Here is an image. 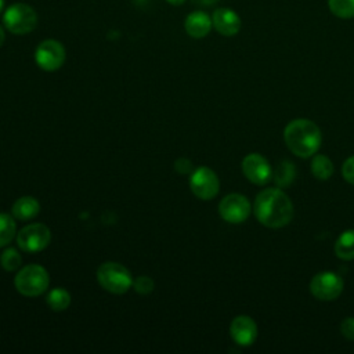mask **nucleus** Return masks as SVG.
<instances>
[{
  "instance_id": "nucleus-1",
  "label": "nucleus",
  "mask_w": 354,
  "mask_h": 354,
  "mask_svg": "<svg viewBox=\"0 0 354 354\" xmlns=\"http://www.w3.org/2000/svg\"><path fill=\"white\" fill-rule=\"evenodd\" d=\"M254 216L257 221L268 228H281L290 223L293 205L289 196L279 188H266L254 199Z\"/></svg>"
},
{
  "instance_id": "nucleus-2",
  "label": "nucleus",
  "mask_w": 354,
  "mask_h": 354,
  "mask_svg": "<svg viewBox=\"0 0 354 354\" xmlns=\"http://www.w3.org/2000/svg\"><path fill=\"white\" fill-rule=\"evenodd\" d=\"M283 140L292 153L299 158H310L319 149L322 136L313 120L295 119L286 124Z\"/></svg>"
},
{
  "instance_id": "nucleus-3",
  "label": "nucleus",
  "mask_w": 354,
  "mask_h": 354,
  "mask_svg": "<svg viewBox=\"0 0 354 354\" xmlns=\"http://www.w3.org/2000/svg\"><path fill=\"white\" fill-rule=\"evenodd\" d=\"M98 283L108 292L115 295H123L133 286V278L130 271L113 261L102 263L97 270Z\"/></svg>"
},
{
  "instance_id": "nucleus-4",
  "label": "nucleus",
  "mask_w": 354,
  "mask_h": 354,
  "mask_svg": "<svg viewBox=\"0 0 354 354\" xmlns=\"http://www.w3.org/2000/svg\"><path fill=\"white\" fill-rule=\"evenodd\" d=\"M48 283H50V277L47 271L39 264L25 266L17 272V277L14 279L15 289L21 295L29 296V297H35L46 292V289L48 288Z\"/></svg>"
},
{
  "instance_id": "nucleus-5",
  "label": "nucleus",
  "mask_w": 354,
  "mask_h": 354,
  "mask_svg": "<svg viewBox=\"0 0 354 354\" xmlns=\"http://www.w3.org/2000/svg\"><path fill=\"white\" fill-rule=\"evenodd\" d=\"M3 24L11 33L25 35L36 28L37 14L30 6L15 3L6 10L3 15Z\"/></svg>"
},
{
  "instance_id": "nucleus-6",
  "label": "nucleus",
  "mask_w": 354,
  "mask_h": 354,
  "mask_svg": "<svg viewBox=\"0 0 354 354\" xmlns=\"http://www.w3.org/2000/svg\"><path fill=\"white\" fill-rule=\"evenodd\" d=\"M344 282L342 277L332 271H322L313 277L310 282V292L318 300L330 301L340 296Z\"/></svg>"
},
{
  "instance_id": "nucleus-7",
  "label": "nucleus",
  "mask_w": 354,
  "mask_h": 354,
  "mask_svg": "<svg viewBox=\"0 0 354 354\" xmlns=\"http://www.w3.org/2000/svg\"><path fill=\"white\" fill-rule=\"evenodd\" d=\"M51 241V232L47 225L40 223L28 224L17 234V243L24 252L35 253L46 249Z\"/></svg>"
},
{
  "instance_id": "nucleus-8",
  "label": "nucleus",
  "mask_w": 354,
  "mask_h": 354,
  "mask_svg": "<svg viewBox=\"0 0 354 354\" xmlns=\"http://www.w3.org/2000/svg\"><path fill=\"white\" fill-rule=\"evenodd\" d=\"M189 187L195 196L203 201H209L217 195L220 181L217 174L212 169L201 166L192 171L189 178Z\"/></svg>"
},
{
  "instance_id": "nucleus-9",
  "label": "nucleus",
  "mask_w": 354,
  "mask_h": 354,
  "mask_svg": "<svg viewBox=\"0 0 354 354\" xmlns=\"http://www.w3.org/2000/svg\"><path fill=\"white\" fill-rule=\"evenodd\" d=\"M252 206L249 199L241 194L225 195L218 203V213L223 220L232 224L243 223L250 214Z\"/></svg>"
},
{
  "instance_id": "nucleus-10",
  "label": "nucleus",
  "mask_w": 354,
  "mask_h": 354,
  "mask_svg": "<svg viewBox=\"0 0 354 354\" xmlns=\"http://www.w3.org/2000/svg\"><path fill=\"white\" fill-rule=\"evenodd\" d=\"M35 61L43 71H57L65 61V48L57 40H44L37 46L35 51Z\"/></svg>"
},
{
  "instance_id": "nucleus-11",
  "label": "nucleus",
  "mask_w": 354,
  "mask_h": 354,
  "mask_svg": "<svg viewBox=\"0 0 354 354\" xmlns=\"http://www.w3.org/2000/svg\"><path fill=\"white\" fill-rule=\"evenodd\" d=\"M242 171L245 177L256 185H264L272 177V170L268 160L263 155L256 152L249 153L243 158Z\"/></svg>"
},
{
  "instance_id": "nucleus-12",
  "label": "nucleus",
  "mask_w": 354,
  "mask_h": 354,
  "mask_svg": "<svg viewBox=\"0 0 354 354\" xmlns=\"http://www.w3.org/2000/svg\"><path fill=\"white\" fill-rule=\"evenodd\" d=\"M230 335L239 346H250L257 337V325L248 315H238L231 321Z\"/></svg>"
},
{
  "instance_id": "nucleus-13",
  "label": "nucleus",
  "mask_w": 354,
  "mask_h": 354,
  "mask_svg": "<svg viewBox=\"0 0 354 354\" xmlns=\"http://www.w3.org/2000/svg\"><path fill=\"white\" fill-rule=\"evenodd\" d=\"M213 26L223 36H234L241 29V18L230 8H217L212 17Z\"/></svg>"
},
{
  "instance_id": "nucleus-14",
  "label": "nucleus",
  "mask_w": 354,
  "mask_h": 354,
  "mask_svg": "<svg viewBox=\"0 0 354 354\" xmlns=\"http://www.w3.org/2000/svg\"><path fill=\"white\" fill-rule=\"evenodd\" d=\"M212 19L210 17L203 11H194L191 12L185 19V30L187 33L194 39H202L205 37L210 29H212Z\"/></svg>"
},
{
  "instance_id": "nucleus-15",
  "label": "nucleus",
  "mask_w": 354,
  "mask_h": 354,
  "mask_svg": "<svg viewBox=\"0 0 354 354\" xmlns=\"http://www.w3.org/2000/svg\"><path fill=\"white\" fill-rule=\"evenodd\" d=\"M40 212V205L33 196H22L12 205L11 213L18 220H30Z\"/></svg>"
},
{
  "instance_id": "nucleus-16",
  "label": "nucleus",
  "mask_w": 354,
  "mask_h": 354,
  "mask_svg": "<svg viewBox=\"0 0 354 354\" xmlns=\"http://www.w3.org/2000/svg\"><path fill=\"white\" fill-rule=\"evenodd\" d=\"M335 253L342 260H354V230H347L335 242Z\"/></svg>"
},
{
  "instance_id": "nucleus-17",
  "label": "nucleus",
  "mask_w": 354,
  "mask_h": 354,
  "mask_svg": "<svg viewBox=\"0 0 354 354\" xmlns=\"http://www.w3.org/2000/svg\"><path fill=\"white\" fill-rule=\"evenodd\" d=\"M311 173L318 180H328L333 173V163L326 155H315L311 160Z\"/></svg>"
},
{
  "instance_id": "nucleus-18",
  "label": "nucleus",
  "mask_w": 354,
  "mask_h": 354,
  "mask_svg": "<svg viewBox=\"0 0 354 354\" xmlns=\"http://www.w3.org/2000/svg\"><path fill=\"white\" fill-rule=\"evenodd\" d=\"M296 176L295 165L290 160H281L274 171V181L279 188L288 187Z\"/></svg>"
},
{
  "instance_id": "nucleus-19",
  "label": "nucleus",
  "mask_w": 354,
  "mask_h": 354,
  "mask_svg": "<svg viewBox=\"0 0 354 354\" xmlns=\"http://www.w3.org/2000/svg\"><path fill=\"white\" fill-rule=\"evenodd\" d=\"M47 304L54 311H64L71 304V295L62 288H55L47 295Z\"/></svg>"
},
{
  "instance_id": "nucleus-20",
  "label": "nucleus",
  "mask_w": 354,
  "mask_h": 354,
  "mask_svg": "<svg viewBox=\"0 0 354 354\" xmlns=\"http://www.w3.org/2000/svg\"><path fill=\"white\" fill-rule=\"evenodd\" d=\"M15 236V221L7 213H0V248L8 245Z\"/></svg>"
},
{
  "instance_id": "nucleus-21",
  "label": "nucleus",
  "mask_w": 354,
  "mask_h": 354,
  "mask_svg": "<svg viewBox=\"0 0 354 354\" xmlns=\"http://www.w3.org/2000/svg\"><path fill=\"white\" fill-rule=\"evenodd\" d=\"M329 10L339 18L348 19L354 17V0H328Z\"/></svg>"
},
{
  "instance_id": "nucleus-22",
  "label": "nucleus",
  "mask_w": 354,
  "mask_h": 354,
  "mask_svg": "<svg viewBox=\"0 0 354 354\" xmlns=\"http://www.w3.org/2000/svg\"><path fill=\"white\" fill-rule=\"evenodd\" d=\"M21 261H22L21 254L15 249H12V248L6 249L1 253V256H0V264H1V267L6 271H15V270H18L19 266H21Z\"/></svg>"
},
{
  "instance_id": "nucleus-23",
  "label": "nucleus",
  "mask_w": 354,
  "mask_h": 354,
  "mask_svg": "<svg viewBox=\"0 0 354 354\" xmlns=\"http://www.w3.org/2000/svg\"><path fill=\"white\" fill-rule=\"evenodd\" d=\"M133 286L137 293L148 295L153 290V281L147 275H141L136 281H133Z\"/></svg>"
},
{
  "instance_id": "nucleus-24",
  "label": "nucleus",
  "mask_w": 354,
  "mask_h": 354,
  "mask_svg": "<svg viewBox=\"0 0 354 354\" xmlns=\"http://www.w3.org/2000/svg\"><path fill=\"white\" fill-rule=\"evenodd\" d=\"M342 174L343 178L354 185V155L347 158L342 166Z\"/></svg>"
},
{
  "instance_id": "nucleus-25",
  "label": "nucleus",
  "mask_w": 354,
  "mask_h": 354,
  "mask_svg": "<svg viewBox=\"0 0 354 354\" xmlns=\"http://www.w3.org/2000/svg\"><path fill=\"white\" fill-rule=\"evenodd\" d=\"M340 332L346 339L354 340V317H347L342 321Z\"/></svg>"
},
{
  "instance_id": "nucleus-26",
  "label": "nucleus",
  "mask_w": 354,
  "mask_h": 354,
  "mask_svg": "<svg viewBox=\"0 0 354 354\" xmlns=\"http://www.w3.org/2000/svg\"><path fill=\"white\" fill-rule=\"evenodd\" d=\"M174 167H176V170H177L178 173L185 174V173L191 171L192 165H191V162H189L188 159H185V158H180V159L174 163Z\"/></svg>"
},
{
  "instance_id": "nucleus-27",
  "label": "nucleus",
  "mask_w": 354,
  "mask_h": 354,
  "mask_svg": "<svg viewBox=\"0 0 354 354\" xmlns=\"http://www.w3.org/2000/svg\"><path fill=\"white\" fill-rule=\"evenodd\" d=\"M196 4H201V6H212L214 3H217L218 0H194Z\"/></svg>"
},
{
  "instance_id": "nucleus-28",
  "label": "nucleus",
  "mask_w": 354,
  "mask_h": 354,
  "mask_svg": "<svg viewBox=\"0 0 354 354\" xmlns=\"http://www.w3.org/2000/svg\"><path fill=\"white\" fill-rule=\"evenodd\" d=\"M4 39H6V35H4V29L0 26V47H1V44L4 43Z\"/></svg>"
},
{
  "instance_id": "nucleus-29",
  "label": "nucleus",
  "mask_w": 354,
  "mask_h": 354,
  "mask_svg": "<svg viewBox=\"0 0 354 354\" xmlns=\"http://www.w3.org/2000/svg\"><path fill=\"white\" fill-rule=\"evenodd\" d=\"M185 0H167V3H170V4H173V6H180V4H183Z\"/></svg>"
},
{
  "instance_id": "nucleus-30",
  "label": "nucleus",
  "mask_w": 354,
  "mask_h": 354,
  "mask_svg": "<svg viewBox=\"0 0 354 354\" xmlns=\"http://www.w3.org/2000/svg\"><path fill=\"white\" fill-rule=\"evenodd\" d=\"M3 6H4V0H0V12L3 10Z\"/></svg>"
}]
</instances>
